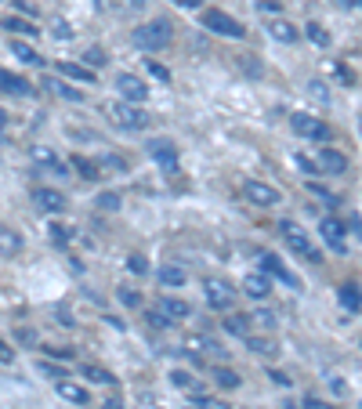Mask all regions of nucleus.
Here are the masks:
<instances>
[{"label":"nucleus","instance_id":"obj_59","mask_svg":"<svg viewBox=\"0 0 362 409\" xmlns=\"http://www.w3.org/2000/svg\"><path fill=\"white\" fill-rule=\"evenodd\" d=\"M193 409H196V405H193Z\"/></svg>","mask_w":362,"mask_h":409},{"label":"nucleus","instance_id":"obj_21","mask_svg":"<svg viewBox=\"0 0 362 409\" xmlns=\"http://www.w3.org/2000/svg\"><path fill=\"white\" fill-rule=\"evenodd\" d=\"M18 250H22V235L0 225V254H4V257H15Z\"/></svg>","mask_w":362,"mask_h":409},{"label":"nucleus","instance_id":"obj_36","mask_svg":"<svg viewBox=\"0 0 362 409\" xmlns=\"http://www.w3.org/2000/svg\"><path fill=\"white\" fill-rule=\"evenodd\" d=\"M4 29H11V33H29V36L36 33V29L26 22V18H15V15H11V18H4Z\"/></svg>","mask_w":362,"mask_h":409},{"label":"nucleus","instance_id":"obj_48","mask_svg":"<svg viewBox=\"0 0 362 409\" xmlns=\"http://www.w3.org/2000/svg\"><path fill=\"white\" fill-rule=\"evenodd\" d=\"M258 11H279V0H258Z\"/></svg>","mask_w":362,"mask_h":409},{"label":"nucleus","instance_id":"obj_24","mask_svg":"<svg viewBox=\"0 0 362 409\" xmlns=\"http://www.w3.org/2000/svg\"><path fill=\"white\" fill-rule=\"evenodd\" d=\"M83 377L91 384H116V373H109L105 366H95V362H83Z\"/></svg>","mask_w":362,"mask_h":409},{"label":"nucleus","instance_id":"obj_15","mask_svg":"<svg viewBox=\"0 0 362 409\" xmlns=\"http://www.w3.org/2000/svg\"><path fill=\"white\" fill-rule=\"evenodd\" d=\"M33 203H36L40 210H51V214L66 210V196H62V192H55V188H36V192H33Z\"/></svg>","mask_w":362,"mask_h":409},{"label":"nucleus","instance_id":"obj_34","mask_svg":"<svg viewBox=\"0 0 362 409\" xmlns=\"http://www.w3.org/2000/svg\"><path fill=\"white\" fill-rule=\"evenodd\" d=\"M308 188H312V192H315V196L323 200L326 207H340V196H333V192H330V188H323V185H319V181H312Z\"/></svg>","mask_w":362,"mask_h":409},{"label":"nucleus","instance_id":"obj_32","mask_svg":"<svg viewBox=\"0 0 362 409\" xmlns=\"http://www.w3.org/2000/svg\"><path fill=\"white\" fill-rule=\"evenodd\" d=\"M170 384H174V387H181V391H196V380H193V373H185V370H174V373H170Z\"/></svg>","mask_w":362,"mask_h":409},{"label":"nucleus","instance_id":"obj_27","mask_svg":"<svg viewBox=\"0 0 362 409\" xmlns=\"http://www.w3.org/2000/svg\"><path fill=\"white\" fill-rule=\"evenodd\" d=\"M11 55H15V58H22V62H29V66H40V62H44L29 44H22V40H11Z\"/></svg>","mask_w":362,"mask_h":409},{"label":"nucleus","instance_id":"obj_12","mask_svg":"<svg viewBox=\"0 0 362 409\" xmlns=\"http://www.w3.org/2000/svg\"><path fill=\"white\" fill-rule=\"evenodd\" d=\"M148 156H153L160 167H174L178 163V148H174V141H167V138H156V141H148Z\"/></svg>","mask_w":362,"mask_h":409},{"label":"nucleus","instance_id":"obj_4","mask_svg":"<svg viewBox=\"0 0 362 409\" xmlns=\"http://www.w3.org/2000/svg\"><path fill=\"white\" fill-rule=\"evenodd\" d=\"M203 297H207V305L210 308H232V300H236V290H232V283H225V279H207L203 283Z\"/></svg>","mask_w":362,"mask_h":409},{"label":"nucleus","instance_id":"obj_50","mask_svg":"<svg viewBox=\"0 0 362 409\" xmlns=\"http://www.w3.org/2000/svg\"><path fill=\"white\" fill-rule=\"evenodd\" d=\"M293 163H297V167H301V170H308V174H315V163H308L305 156H293Z\"/></svg>","mask_w":362,"mask_h":409},{"label":"nucleus","instance_id":"obj_11","mask_svg":"<svg viewBox=\"0 0 362 409\" xmlns=\"http://www.w3.org/2000/svg\"><path fill=\"white\" fill-rule=\"evenodd\" d=\"M315 170H323V174H344V170H348V156L337 153V148H319Z\"/></svg>","mask_w":362,"mask_h":409},{"label":"nucleus","instance_id":"obj_35","mask_svg":"<svg viewBox=\"0 0 362 409\" xmlns=\"http://www.w3.org/2000/svg\"><path fill=\"white\" fill-rule=\"evenodd\" d=\"M246 344H250V352H258V355H275V344L272 340H258V337H246Z\"/></svg>","mask_w":362,"mask_h":409},{"label":"nucleus","instance_id":"obj_22","mask_svg":"<svg viewBox=\"0 0 362 409\" xmlns=\"http://www.w3.org/2000/svg\"><path fill=\"white\" fill-rule=\"evenodd\" d=\"M185 279H188V272L181 265H163L160 268V283L163 286H185Z\"/></svg>","mask_w":362,"mask_h":409},{"label":"nucleus","instance_id":"obj_58","mask_svg":"<svg viewBox=\"0 0 362 409\" xmlns=\"http://www.w3.org/2000/svg\"><path fill=\"white\" fill-rule=\"evenodd\" d=\"M127 4H131V8H145V4H148V0H127Z\"/></svg>","mask_w":362,"mask_h":409},{"label":"nucleus","instance_id":"obj_29","mask_svg":"<svg viewBox=\"0 0 362 409\" xmlns=\"http://www.w3.org/2000/svg\"><path fill=\"white\" fill-rule=\"evenodd\" d=\"M48 88H51L55 95H62V98H69V102H83V98H88V95H83V91H76V88H69V83H62V80H51V83H48Z\"/></svg>","mask_w":362,"mask_h":409},{"label":"nucleus","instance_id":"obj_7","mask_svg":"<svg viewBox=\"0 0 362 409\" xmlns=\"http://www.w3.org/2000/svg\"><path fill=\"white\" fill-rule=\"evenodd\" d=\"M116 95L123 98V102H131V105H138V102H145V95H148V88H145V80H138L134 73H116Z\"/></svg>","mask_w":362,"mask_h":409},{"label":"nucleus","instance_id":"obj_42","mask_svg":"<svg viewBox=\"0 0 362 409\" xmlns=\"http://www.w3.org/2000/svg\"><path fill=\"white\" fill-rule=\"evenodd\" d=\"M40 373L51 377V380H62V377H66V370H58V366H51V362H40Z\"/></svg>","mask_w":362,"mask_h":409},{"label":"nucleus","instance_id":"obj_17","mask_svg":"<svg viewBox=\"0 0 362 409\" xmlns=\"http://www.w3.org/2000/svg\"><path fill=\"white\" fill-rule=\"evenodd\" d=\"M319 232H323V240H326L333 250H344V225H340L337 218H323Z\"/></svg>","mask_w":362,"mask_h":409},{"label":"nucleus","instance_id":"obj_43","mask_svg":"<svg viewBox=\"0 0 362 409\" xmlns=\"http://www.w3.org/2000/svg\"><path fill=\"white\" fill-rule=\"evenodd\" d=\"M148 73H153V76H156L160 83H170V73H167V69L160 66V62H148Z\"/></svg>","mask_w":362,"mask_h":409},{"label":"nucleus","instance_id":"obj_30","mask_svg":"<svg viewBox=\"0 0 362 409\" xmlns=\"http://www.w3.org/2000/svg\"><path fill=\"white\" fill-rule=\"evenodd\" d=\"M105 62H109V58H105V51H102V48H88V51H83V66L95 69V73L105 66Z\"/></svg>","mask_w":362,"mask_h":409},{"label":"nucleus","instance_id":"obj_53","mask_svg":"<svg viewBox=\"0 0 362 409\" xmlns=\"http://www.w3.org/2000/svg\"><path fill=\"white\" fill-rule=\"evenodd\" d=\"M15 8H18V11H29V18L36 15V8H33V4H26V0H15Z\"/></svg>","mask_w":362,"mask_h":409},{"label":"nucleus","instance_id":"obj_57","mask_svg":"<svg viewBox=\"0 0 362 409\" xmlns=\"http://www.w3.org/2000/svg\"><path fill=\"white\" fill-rule=\"evenodd\" d=\"M4 127H8V113H4V109H0V131H4Z\"/></svg>","mask_w":362,"mask_h":409},{"label":"nucleus","instance_id":"obj_40","mask_svg":"<svg viewBox=\"0 0 362 409\" xmlns=\"http://www.w3.org/2000/svg\"><path fill=\"white\" fill-rule=\"evenodd\" d=\"M51 243H55V247H66V243H69V228L51 225Z\"/></svg>","mask_w":362,"mask_h":409},{"label":"nucleus","instance_id":"obj_28","mask_svg":"<svg viewBox=\"0 0 362 409\" xmlns=\"http://www.w3.org/2000/svg\"><path fill=\"white\" fill-rule=\"evenodd\" d=\"M305 36L312 40V44H315V48H330V33H326L323 26H319V22H312V26H305Z\"/></svg>","mask_w":362,"mask_h":409},{"label":"nucleus","instance_id":"obj_55","mask_svg":"<svg viewBox=\"0 0 362 409\" xmlns=\"http://www.w3.org/2000/svg\"><path fill=\"white\" fill-rule=\"evenodd\" d=\"M337 4H340V8H348V11H355V8L362 4V0H337Z\"/></svg>","mask_w":362,"mask_h":409},{"label":"nucleus","instance_id":"obj_54","mask_svg":"<svg viewBox=\"0 0 362 409\" xmlns=\"http://www.w3.org/2000/svg\"><path fill=\"white\" fill-rule=\"evenodd\" d=\"M148 319H153V326H156V330H163V326H167V319H163L160 312H153V315H148Z\"/></svg>","mask_w":362,"mask_h":409},{"label":"nucleus","instance_id":"obj_20","mask_svg":"<svg viewBox=\"0 0 362 409\" xmlns=\"http://www.w3.org/2000/svg\"><path fill=\"white\" fill-rule=\"evenodd\" d=\"M58 398H66V402H76V405H88L91 395H88V387H80V384H69V380H58Z\"/></svg>","mask_w":362,"mask_h":409},{"label":"nucleus","instance_id":"obj_6","mask_svg":"<svg viewBox=\"0 0 362 409\" xmlns=\"http://www.w3.org/2000/svg\"><path fill=\"white\" fill-rule=\"evenodd\" d=\"M290 127H293L301 138H312V141L330 138V127L319 120V116H308V113H293V116H290Z\"/></svg>","mask_w":362,"mask_h":409},{"label":"nucleus","instance_id":"obj_10","mask_svg":"<svg viewBox=\"0 0 362 409\" xmlns=\"http://www.w3.org/2000/svg\"><path fill=\"white\" fill-rule=\"evenodd\" d=\"M279 228H283V240H286V247H290L293 254H301V257H315V247H312V240H308V232H301V228L290 225V221H283Z\"/></svg>","mask_w":362,"mask_h":409},{"label":"nucleus","instance_id":"obj_44","mask_svg":"<svg viewBox=\"0 0 362 409\" xmlns=\"http://www.w3.org/2000/svg\"><path fill=\"white\" fill-rule=\"evenodd\" d=\"M308 91H312L315 98H323V102L330 98V95H326V83H323V80H312V83H308Z\"/></svg>","mask_w":362,"mask_h":409},{"label":"nucleus","instance_id":"obj_49","mask_svg":"<svg viewBox=\"0 0 362 409\" xmlns=\"http://www.w3.org/2000/svg\"><path fill=\"white\" fill-rule=\"evenodd\" d=\"M0 362H15V352L8 348V344H4V340H0Z\"/></svg>","mask_w":362,"mask_h":409},{"label":"nucleus","instance_id":"obj_46","mask_svg":"<svg viewBox=\"0 0 362 409\" xmlns=\"http://www.w3.org/2000/svg\"><path fill=\"white\" fill-rule=\"evenodd\" d=\"M120 300H123V305H131V308H134V305H138L141 297H138L134 290H120Z\"/></svg>","mask_w":362,"mask_h":409},{"label":"nucleus","instance_id":"obj_33","mask_svg":"<svg viewBox=\"0 0 362 409\" xmlns=\"http://www.w3.org/2000/svg\"><path fill=\"white\" fill-rule=\"evenodd\" d=\"M214 380H218V387H239V373L236 370H214Z\"/></svg>","mask_w":362,"mask_h":409},{"label":"nucleus","instance_id":"obj_39","mask_svg":"<svg viewBox=\"0 0 362 409\" xmlns=\"http://www.w3.org/2000/svg\"><path fill=\"white\" fill-rule=\"evenodd\" d=\"M51 33H55V40H73V26H69V22H62V18L51 26Z\"/></svg>","mask_w":362,"mask_h":409},{"label":"nucleus","instance_id":"obj_5","mask_svg":"<svg viewBox=\"0 0 362 409\" xmlns=\"http://www.w3.org/2000/svg\"><path fill=\"white\" fill-rule=\"evenodd\" d=\"M113 120H116V127H123V131H145L148 127V116L131 102H116L113 105Z\"/></svg>","mask_w":362,"mask_h":409},{"label":"nucleus","instance_id":"obj_26","mask_svg":"<svg viewBox=\"0 0 362 409\" xmlns=\"http://www.w3.org/2000/svg\"><path fill=\"white\" fill-rule=\"evenodd\" d=\"M337 297H340V305H344L351 315H358V286H355V283H344Z\"/></svg>","mask_w":362,"mask_h":409},{"label":"nucleus","instance_id":"obj_56","mask_svg":"<svg viewBox=\"0 0 362 409\" xmlns=\"http://www.w3.org/2000/svg\"><path fill=\"white\" fill-rule=\"evenodd\" d=\"M48 352H51V355H62V359H69V355H73V348H48Z\"/></svg>","mask_w":362,"mask_h":409},{"label":"nucleus","instance_id":"obj_1","mask_svg":"<svg viewBox=\"0 0 362 409\" xmlns=\"http://www.w3.org/2000/svg\"><path fill=\"white\" fill-rule=\"evenodd\" d=\"M131 40L141 51H163L170 44V22L167 18H156V22H148V26H138L131 33Z\"/></svg>","mask_w":362,"mask_h":409},{"label":"nucleus","instance_id":"obj_45","mask_svg":"<svg viewBox=\"0 0 362 409\" xmlns=\"http://www.w3.org/2000/svg\"><path fill=\"white\" fill-rule=\"evenodd\" d=\"M196 409H228L225 402H218V398H200L196 402Z\"/></svg>","mask_w":362,"mask_h":409},{"label":"nucleus","instance_id":"obj_25","mask_svg":"<svg viewBox=\"0 0 362 409\" xmlns=\"http://www.w3.org/2000/svg\"><path fill=\"white\" fill-rule=\"evenodd\" d=\"M225 330L232 337H250V315H228L225 319Z\"/></svg>","mask_w":362,"mask_h":409},{"label":"nucleus","instance_id":"obj_38","mask_svg":"<svg viewBox=\"0 0 362 409\" xmlns=\"http://www.w3.org/2000/svg\"><path fill=\"white\" fill-rule=\"evenodd\" d=\"M250 322H258V326H265V330H272V326H275V312H268V308H261L258 315H250Z\"/></svg>","mask_w":362,"mask_h":409},{"label":"nucleus","instance_id":"obj_23","mask_svg":"<svg viewBox=\"0 0 362 409\" xmlns=\"http://www.w3.org/2000/svg\"><path fill=\"white\" fill-rule=\"evenodd\" d=\"M185 348H188V352H196V355H203V352H221V348H218V340H214V337H203V333L185 337Z\"/></svg>","mask_w":362,"mask_h":409},{"label":"nucleus","instance_id":"obj_51","mask_svg":"<svg viewBox=\"0 0 362 409\" xmlns=\"http://www.w3.org/2000/svg\"><path fill=\"white\" fill-rule=\"evenodd\" d=\"M174 4H178V8H188V11H193V8H203V0H174Z\"/></svg>","mask_w":362,"mask_h":409},{"label":"nucleus","instance_id":"obj_14","mask_svg":"<svg viewBox=\"0 0 362 409\" xmlns=\"http://www.w3.org/2000/svg\"><path fill=\"white\" fill-rule=\"evenodd\" d=\"M156 312L163 319H188V315H193V305L181 300V297H160V308Z\"/></svg>","mask_w":362,"mask_h":409},{"label":"nucleus","instance_id":"obj_3","mask_svg":"<svg viewBox=\"0 0 362 409\" xmlns=\"http://www.w3.org/2000/svg\"><path fill=\"white\" fill-rule=\"evenodd\" d=\"M243 196L253 203V207H261V210H272L275 203H279V188H272L268 181H258V178H250L243 181Z\"/></svg>","mask_w":362,"mask_h":409},{"label":"nucleus","instance_id":"obj_41","mask_svg":"<svg viewBox=\"0 0 362 409\" xmlns=\"http://www.w3.org/2000/svg\"><path fill=\"white\" fill-rule=\"evenodd\" d=\"M127 268H131L134 275H145V272H148V261H145V257H138V254H134V257H127Z\"/></svg>","mask_w":362,"mask_h":409},{"label":"nucleus","instance_id":"obj_52","mask_svg":"<svg viewBox=\"0 0 362 409\" xmlns=\"http://www.w3.org/2000/svg\"><path fill=\"white\" fill-rule=\"evenodd\" d=\"M102 409H123V402H120V395H116V398H105V402H102Z\"/></svg>","mask_w":362,"mask_h":409},{"label":"nucleus","instance_id":"obj_18","mask_svg":"<svg viewBox=\"0 0 362 409\" xmlns=\"http://www.w3.org/2000/svg\"><path fill=\"white\" fill-rule=\"evenodd\" d=\"M58 73L76 83H95V69H88L83 62H58Z\"/></svg>","mask_w":362,"mask_h":409},{"label":"nucleus","instance_id":"obj_2","mask_svg":"<svg viewBox=\"0 0 362 409\" xmlns=\"http://www.w3.org/2000/svg\"><path fill=\"white\" fill-rule=\"evenodd\" d=\"M203 29H210V33H218V36H232V40H243V22H236L232 15H225V11H218V8H207L203 11Z\"/></svg>","mask_w":362,"mask_h":409},{"label":"nucleus","instance_id":"obj_31","mask_svg":"<svg viewBox=\"0 0 362 409\" xmlns=\"http://www.w3.org/2000/svg\"><path fill=\"white\" fill-rule=\"evenodd\" d=\"M73 167H76V170H80V174L88 178V181H98V178H102V174H98V163L83 160V156H73Z\"/></svg>","mask_w":362,"mask_h":409},{"label":"nucleus","instance_id":"obj_9","mask_svg":"<svg viewBox=\"0 0 362 409\" xmlns=\"http://www.w3.org/2000/svg\"><path fill=\"white\" fill-rule=\"evenodd\" d=\"M29 160H33L40 170H48V174L66 178V163H62V160H58V153H51L48 145H33V148H29Z\"/></svg>","mask_w":362,"mask_h":409},{"label":"nucleus","instance_id":"obj_19","mask_svg":"<svg viewBox=\"0 0 362 409\" xmlns=\"http://www.w3.org/2000/svg\"><path fill=\"white\" fill-rule=\"evenodd\" d=\"M268 36H272V40H279V44H293V40L301 36V33H297V26H293V22L272 18V22H268Z\"/></svg>","mask_w":362,"mask_h":409},{"label":"nucleus","instance_id":"obj_47","mask_svg":"<svg viewBox=\"0 0 362 409\" xmlns=\"http://www.w3.org/2000/svg\"><path fill=\"white\" fill-rule=\"evenodd\" d=\"M305 409H333V405H326L323 398H315V395H308V398H305Z\"/></svg>","mask_w":362,"mask_h":409},{"label":"nucleus","instance_id":"obj_8","mask_svg":"<svg viewBox=\"0 0 362 409\" xmlns=\"http://www.w3.org/2000/svg\"><path fill=\"white\" fill-rule=\"evenodd\" d=\"M261 272H265L268 279H279V283H286V286H293V290H301V279H297L275 254H261Z\"/></svg>","mask_w":362,"mask_h":409},{"label":"nucleus","instance_id":"obj_16","mask_svg":"<svg viewBox=\"0 0 362 409\" xmlns=\"http://www.w3.org/2000/svg\"><path fill=\"white\" fill-rule=\"evenodd\" d=\"M0 91H4V95H15V98H26L33 88H29V80L15 76V73H8V69H0Z\"/></svg>","mask_w":362,"mask_h":409},{"label":"nucleus","instance_id":"obj_13","mask_svg":"<svg viewBox=\"0 0 362 409\" xmlns=\"http://www.w3.org/2000/svg\"><path fill=\"white\" fill-rule=\"evenodd\" d=\"M243 293L253 297V300H265V297L272 293V279H268L265 272H250V275L243 279Z\"/></svg>","mask_w":362,"mask_h":409},{"label":"nucleus","instance_id":"obj_37","mask_svg":"<svg viewBox=\"0 0 362 409\" xmlns=\"http://www.w3.org/2000/svg\"><path fill=\"white\" fill-rule=\"evenodd\" d=\"M120 203H123L120 192H102V196H98V207L102 210H120Z\"/></svg>","mask_w":362,"mask_h":409}]
</instances>
